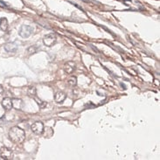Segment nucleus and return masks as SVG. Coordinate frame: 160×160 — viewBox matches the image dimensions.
<instances>
[{"label": "nucleus", "mask_w": 160, "mask_h": 160, "mask_svg": "<svg viewBox=\"0 0 160 160\" xmlns=\"http://www.w3.org/2000/svg\"><path fill=\"white\" fill-rule=\"evenodd\" d=\"M9 139L16 144H22L26 139V132L23 129L19 128L18 126H14L10 129L9 133Z\"/></svg>", "instance_id": "f257e3e1"}, {"label": "nucleus", "mask_w": 160, "mask_h": 160, "mask_svg": "<svg viewBox=\"0 0 160 160\" xmlns=\"http://www.w3.org/2000/svg\"><path fill=\"white\" fill-rule=\"evenodd\" d=\"M57 42V37L54 33H49L47 34L44 38H43V44L46 47H51L53 46H54Z\"/></svg>", "instance_id": "f03ea898"}, {"label": "nucleus", "mask_w": 160, "mask_h": 160, "mask_svg": "<svg viewBox=\"0 0 160 160\" xmlns=\"http://www.w3.org/2000/svg\"><path fill=\"white\" fill-rule=\"evenodd\" d=\"M32 32H33V28L32 26H27V25H24V26H21L20 30H19L18 34H19V36H20V37L26 38L30 37L32 35Z\"/></svg>", "instance_id": "7ed1b4c3"}, {"label": "nucleus", "mask_w": 160, "mask_h": 160, "mask_svg": "<svg viewBox=\"0 0 160 160\" xmlns=\"http://www.w3.org/2000/svg\"><path fill=\"white\" fill-rule=\"evenodd\" d=\"M0 157L4 160H11L13 157V152L7 147H2L0 149Z\"/></svg>", "instance_id": "20e7f679"}, {"label": "nucleus", "mask_w": 160, "mask_h": 160, "mask_svg": "<svg viewBox=\"0 0 160 160\" xmlns=\"http://www.w3.org/2000/svg\"><path fill=\"white\" fill-rule=\"evenodd\" d=\"M31 130L36 135H41L44 131V124L41 122H35L32 124Z\"/></svg>", "instance_id": "39448f33"}, {"label": "nucleus", "mask_w": 160, "mask_h": 160, "mask_svg": "<svg viewBox=\"0 0 160 160\" xmlns=\"http://www.w3.org/2000/svg\"><path fill=\"white\" fill-rule=\"evenodd\" d=\"M63 69L65 73H67L68 74H73L76 69V63L74 61H68L64 64Z\"/></svg>", "instance_id": "423d86ee"}, {"label": "nucleus", "mask_w": 160, "mask_h": 160, "mask_svg": "<svg viewBox=\"0 0 160 160\" xmlns=\"http://www.w3.org/2000/svg\"><path fill=\"white\" fill-rule=\"evenodd\" d=\"M67 98V95L63 91H58L54 95V101L57 103H62Z\"/></svg>", "instance_id": "0eeeda50"}, {"label": "nucleus", "mask_w": 160, "mask_h": 160, "mask_svg": "<svg viewBox=\"0 0 160 160\" xmlns=\"http://www.w3.org/2000/svg\"><path fill=\"white\" fill-rule=\"evenodd\" d=\"M2 106L5 110H10L12 109V101L10 97H5L2 100Z\"/></svg>", "instance_id": "6e6552de"}, {"label": "nucleus", "mask_w": 160, "mask_h": 160, "mask_svg": "<svg viewBox=\"0 0 160 160\" xmlns=\"http://www.w3.org/2000/svg\"><path fill=\"white\" fill-rule=\"evenodd\" d=\"M5 50L8 53H16L18 50V45L14 42H10L5 45Z\"/></svg>", "instance_id": "1a4fd4ad"}, {"label": "nucleus", "mask_w": 160, "mask_h": 160, "mask_svg": "<svg viewBox=\"0 0 160 160\" xmlns=\"http://www.w3.org/2000/svg\"><path fill=\"white\" fill-rule=\"evenodd\" d=\"M12 101V107L18 110H20L23 108V102L21 99L18 98H15V99H11Z\"/></svg>", "instance_id": "9d476101"}, {"label": "nucleus", "mask_w": 160, "mask_h": 160, "mask_svg": "<svg viewBox=\"0 0 160 160\" xmlns=\"http://www.w3.org/2000/svg\"><path fill=\"white\" fill-rule=\"evenodd\" d=\"M9 26V23L6 18H0V30L3 32H6Z\"/></svg>", "instance_id": "9b49d317"}, {"label": "nucleus", "mask_w": 160, "mask_h": 160, "mask_svg": "<svg viewBox=\"0 0 160 160\" xmlns=\"http://www.w3.org/2000/svg\"><path fill=\"white\" fill-rule=\"evenodd\" d=\"M68 84L69 87L71 88H74L76 86L77 84V78L75 76H71L68 80Z\"/></svg>", "instance_id": "f8f14e48"}, {"label": "nucleus", "mask_w": 160, "mask_h": 160, "mask_svg": "<svg viewBox=\"0 0 160 160\" xmlns=\"http://www.w3.org/2000/svg\"><path fill=\"white\" fill-rule=\"evenodd\" d=\"M27 95L30 97H35L36 96V88H35V87H33V86L29 87L28 90H27Z\"/></svg>", "instance_id": "ddd939ff"}, {"label": "nucleus", "mask_w": 160, "mask_h": 160, "mask_svg": "<svg viewBox=\"0 0 160 160\" xmlns=\"http://www.w3.org/2000/svg\"><path fill=\"white\" fill-rule=\"evenodd\" d=\"M37 51H38V47H35V46H32V47H30L27 49V53H28L29 54H34V53H37Z\"/></svg>", "instance_id": "4468645a"}, {"label": "nucleus", "mask_w": 160, "mask_h": 160, "mask_svg": "<svg viewBox=\"0 0 160 160\" xmlns=\"http://www.w3.org/2000/svg\"><path fill=\"white\" fill-rule=\"evenodd\" d=\"M36 101H37V103L39 105V107H41V109H43L44 107H46V106H47V103H45V102L41 101V100H39V99H36Z\"/></svg>", "instance_id": "2eb2a0df"}, {"label": "nucleus", "mask_w": 160, "mask_h": 160, "mask_svg": "<svg viewBox=\"0 0 160 160\" xmlns=\"http://www.w3.org/2000/svg\"><path fill=\"white\" fill-rule=\"evenodd\" d=\"M4 92H5V89H4L3 86H2V85H0V95H2Z\"/></svg>", "instance_id": "dca6fc26"}]
</instances>
